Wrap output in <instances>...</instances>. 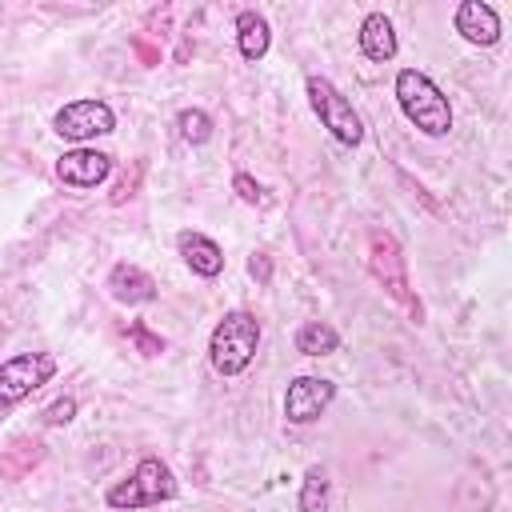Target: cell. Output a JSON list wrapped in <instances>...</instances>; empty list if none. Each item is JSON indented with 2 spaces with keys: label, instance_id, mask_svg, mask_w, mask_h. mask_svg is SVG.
Returning <instances> with one entry per match:
<instances>
[{
  "label": "cell",
  "instance_id": "obj_1",
  "mask_svg": "<svg viewBox=\"0 0 512 512\" xmlns=\"http://www.w3.org/2000/svg\"><path fill=\"white\" fill-rule=\"evenodd\" d=\"M396 100H400V112L424 132V136H448L452 128V108H448V96L416 68H404L396 76Z\"/></svg>",
  "mask_w": 512,
  "mask_h": 512
},
{
  "label": "cell",
  "instance_id": "obj_2",
  "mask_svg": "<svg viewBox=\"0 0 512 512\" xmlns=\"http://www.w3.org/2000/svg\"><path fill=\"white\" fill-rule=\"evenodd\" d=\"M256 344H260V320L252 312H228L216 328H212V340H208V360L220 376H240L252 356H256Z\"/></svg>",
  "mask_w": 512,
  "mask_h": 512
},
{
  "label": "cell",
  "instance_id": "obj_3",
  "mask_svg": "<svg viewBox=\"0 0 512 512\" xmlns=\"http://www.w3.org/2000/svg\"><path fill=\"white\" fill-rule=\"evenodd\" d=\"M368 268H372L376 284L420 324L424 320V308H420V300H416V292L408 284V264H404V252H400V244H396L392 232H372L368 236Z\"/></svg>",
  "mask_w": 512,
  "mask_h": 512
},
{
  "label": "cell",
  "instance_id": "obj_4",
  "mask_svg": "<svg viewBox=\"0 0 512 512\" xmlns=\"http://www.w3.org/2000/svg\"><path fill=\"white\" fill-rule=\"evenodd\" d=\"M172 496H176V476L156 456H144L132 468L128 480H120L104 492L108 508H148V504H160V500H172Z\"/></svg>",
  "mask_w": 512,
  "mask_h": 512
},
{
  "label": "cell",
  "instance_id": "obj_5",
  "mask_svg": "<svg viewBox=\"0 0 512 512\" xmlns=\"http://www.w3.org/2000/svg\"><path fill=\"white\" fill-rule=\"evenodd\" d=\"M304 88H308V104H312V112L320 116V124H324L340 144L356 148V144L364 140V124H360L356 108L340 96V88H336L332 80H324V76H308Z\"/></svg>",
  "mask_w": 512,
  "mask_h": 512
},
{
  "label": "cell",
  "instance_id": "obj_6",
  "mask_svg": "<svg viewBox=\"0 0 512 512\" xmlns=\"http://www.w3.org/2000/svg\"><path fill=\"white\" fill-rule=\"evenodd\" d=\"M56 376V360L48 352H20L0 364V408L20 404L36 388H44Z\"/></svg>",
  "mask_w": 512,
  "mask_h": 512
},
{
  "label": "cell",
  "instance_id": "obj_7",
  "mask_svg": "<svg viewBox=\"0 0 512 512\" xmlns=\"http://www.w3.org/2000/svg\"><path fill=\"white\" fill-rule=\"evenodd\" d=\"M52 128H56V136L80 144V140H92V136L112 132L116 128V116H112V108L104 100H72V104H64L56 112Z\"/></svg>",
  "mask_w": 512,
  "mask_h": 512
},
{
  "label": "cell",
  "instance_id": "obj_8",
  "mask_svg": "<svg viewBox=\"0 0 512 512\" xmlns=\"http://www.w3.org/2000/svg\"><path fill=\"white\" fill-rule=\"evenodd\" d=\"M336 396V384L332 380H320V376H296L288 384V396H284V416L292 424H312L320 420V412L332 404Z\"/></svg>",
  "mask_w": 512,
  "mask_h": 512
},
{
  "label": "cell",
  "instance_id": "obj_9",
  "mask_svg": "<svg viewBox=\"0 0 512 512\" xmlns=\"http://www.w3.org/2000/svg\"><path fill=\"white\" fill-rule=\"evenodd\" d=\"M108 172H112V156L96 148H72L56 160V176L72 188H96L100 180H108Z\"/></svg>",
  "mask_w": 512,
  "mask_h": 512
},
{
  "label": "cell",
  "instance_id": "obj_10",
  "mask_svg": "<svg viewBox=\"0 0 512 512\" xmlns=\"http://www.w3.org/2000/svg\"><path fill=\"white\" fill-rule=\"evenodd\" d=\"M452 24H456V32L468 44H496L500 40V16L488 4H480V0H464L456 8V20Z\"/></svg>",
  "mask_w": 512,
  "mask_h": 512
},
{
  "label": "cell",
  "instance_id": "obj_11",
  "mask_svg": "<svg viewBox=\"0 0 512 512\" xmlns=\"http://www.w3.org/2000/svg\"><path fill=\"white\" fill-rule=\"evenodd\" d=\"M40 460H44V444L36 436H28V432L8 436L0 444V476L4 480H24Z\"/></svg>",
  "mask_w": 512,
  "mask_h": 512
},
{
  "label": "cell",
  "instance_id": "obj_12",
  "mask_svg": "<svg viewBox=\"0 0 512 512\" xmlns=\"http://www.w3.org/2000/svg\"><path fill=\"white\" fill-rule=\"evenodd\" d=\"M176 244H180L184 264H188L196 276H208V280H212V276L224 272V252H220V244L208 240L204 232H180Z\"/></svg>",
  "mask_w": 512,
  "mask_h": 512
},
{
  "label": "cell",
  "instance_id": "obj_13",
  "mask_svg": "<svg viewBox=\"0 0 512 512\" xmlns=\"http://www.w3.org/2000/svg\"><path fill=\"white\" fill-rule=\"evenodd\" d=\"M108 292L120 304H148V300H156V280L136 264H116L108 272Z\"/></svg>",
  "mask_w": 512,
  "mask_h": 512
},
{
  "label": "cell",
  "instance_id": "obj_14",
  "mask_svg": "<svg viewBox=\"0 0 512 512\" xmlns=\"http://www.w3.org/2000/svg\"><path fill=\"white\" fill-rule=\"evenodd\" d=\"M360 52L368 60H376V64L396 56V32H392V20L384 12H368L360 20Z\"/></svg>",
  "mask_w": 512,
  "mask_h": 512
},
{
  "label": "cell",
  "instance_id": "obj_15",
  "mask_svg": "<svg viewBox=\"0 0 512 512\" xmlns=\"http://www.w3.org/2000/svg\"><path fill=\"white\" fill-rule=\"evenodd\" d=\"M268 44H272V32H268V20L260 16V12H240L236 16V48H240V56L244 60H260L264 52H268Z\"/></svg>",
  "mask_w": 512,
  "mask_h": 512
},
{
  "label": "cell",
  "instance_id": "obj_16",
  "mask_svg": "<svg viewBox=\"0 0 512 512\" xmlns=\"http://www.w3.org/2000/svg\"><path fill=\"white\" fill-rule=\"evenodd\" d=\"M336 348H340V336H336L332 324H324V320L300 324V332H296V352H304V356H328V352H336Z\"/></svg>",
  "mask_w": 512,
  "mask_h": 512
},
{
  "label": "cell",
  "instance_id": "obj_17",
  "mask_svg": "<svg viewBox=\"0 0 512 512\" xmlns=\"http://www.w3.org/2000/svg\"><path fill=\"white\" fill-rule=\"evenodd\" d=\"M300 512H328V476H324V468H308L304 472Z\"/></svg>",
  "mask_w": 512,
  "mask_h": 512
},
{
  "label": "cell",
  "instance_id": "obj_18",
  "mask_svg": "<svg viewBox=\"0 0 512 512\" xmlns=\"http://www.w3.org/2000/svg\"><path fill=\"white\" fill-rule=\"evenodd\" d=\"M176 128H180V136H184L188 144H204V140L212 136V116L200 112V108H184V112L176 116Z\"/></svg>",
  "mask_w": 512,
  "mask_h": 512
},
{
  "label": "cell",
  "instance_id": "obj_19",
  "mask_svg": "<svg viewBox=\"0 0 512 512\" xmlns=\"http://www.w3.org/2000/svg\"><path fill=\"white\" fill-rule=\"evenodd\" d=\"M128 336H132L136 352H144V356H160V352H164V340H160L156 332H148L140 320H132V324H128Z\"/></svg>",
  "mask_w": 512,
  "mask_h": 512
},
{
  "label": "cell",
  "instance_id": "obj_20",
  "mask_svg": "<svg viewBox=\"0 0 512 512\" xmlns=\"http://www.w3.org/2000/svg\"><path fill=\"white\" fill-rule=\"evenodd\" d=\"M72 416H76V400H72V396H60V400H52V404L44 408V424H52V428L68 424Z\"/></svg>",
  "mask_w": 512,
  "mask_h": 512
},
{
  "label": "cell",
  "instance_id": "obj_21",
  "mask_svg": "<svg viewBox=\"0 0 512 512\" xmlns=\"http://www.w3.org/2000/svg\"><path fill=\"white\" fill-rule=\"evenodd\" d=\"M232 188H236V196L244 200V204H264L268 196H264V188L248 176V172H236V180H232Z\"/></svg>",
  "mask_w": 512,
  "mask_h": 512
},
{
  "label": "cell",
  "instance_id": "obj_22",
  "mask_svg": "<svg viewBox=\"0 0 512 512\" xmlns=\"http://www.w3.org/2000/svg\"><path fill=\"white\" fill-rule=\"evenodd\" d=\"M248 272H252V276H256V280L264 284V280L272 276V264H268V256H260V252H256V256L248 260Z\"/></svg>",
  "mask_w": 512,
  "mask_h": 512
},
{
  "label": "cell",
  "instance_id": "obj_23",
  "mask_svg": "<svg viewBox=\"0 0 512 512\" xmlns=\"http://www.w3.org/2000/svg\"><path fill=\"white\" fill-rule=\"evenodd\" d=\"M136 52H140V60H144V64H160V52H156L152 44H144V40H136Z\"/></svg>",
  "mask_w": 512,
  "mask_h": 512
}]
</instances>
